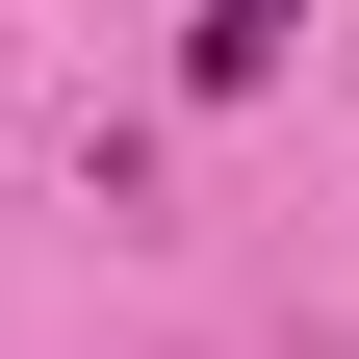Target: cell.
<instances>
[{"instance_id":"cell-1","label":"cell","mask_w":359,"mask_h":359,"mask_svg":"<svg viewBox=\"0 0 359 359\" xmlns=\"http://www.w3.org/2000/svg\"><path fill=\"white\" fill-rule=\"evenodd\" d=\"M283 26H308V0H231V26H205V77H283Z\"/></svg>"}]
</instances>
